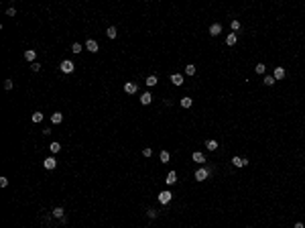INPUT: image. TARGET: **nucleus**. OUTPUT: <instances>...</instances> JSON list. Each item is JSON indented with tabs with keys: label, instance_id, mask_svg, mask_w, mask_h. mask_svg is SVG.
Segmentation results:
<instances>
[{
	"label": "nucleus",
	"instance_id": "nucleus-35",
	"mask_svg": "<svg viewBox=\"0 0 305 228\" xmlns=\"http://www.w3.org/2000/svg\"><path fill=\"white\" fill-rule=\"evenodd\" d=\"M31 67H33V71H39V69H41V65H39V63H37V61H35V63H33V65H31Z\"/></svg>",
	"mask_w": 305,
	"mask_h": 228
},
{
	"label": "nucleus",
	"instance_id": "nucleus-14",
	"mask_svg": "<svg viewBox=\"0 0 305 228\" xmlns=\"http://www.w3.org/2000/svg\"><path fill=\"white\" fill-rule=\"evenodd\" d=\"M165 181H167V185H173V183L177 181V173H175V171H169V175H167V179H165Z\"/></svg>",
	"mask_w": 305,
	"mask_h": 228
},
{
	"label": "nucleus",
	"instance_id": "nucleus-7",
	"mask_svg": "<svg viewBox=\"0 0 305 228\" xmlns=\"http://www.w3.org/2000/svg\"><path fill=\"white\" fill-rule=\"evenodd\" d=\"M55 165H57L55 157H47V159L43 161V167H45V169H49V171H51V169H55Z\"/></svg>",
	"mask_w": 305,
	"mask_h": 228
},
{
	"label": "nucleus",
	"instance_id": "nucleus-29",
	"mask_svg": "<svg viewBox=\"0 0 305 228\" xmlns=\"http://www.w3.org/2000/svg\"><path fill=\"white\" fill-rule=\"evenodd\" d=\"M230 27H232V31H238V29H240V20H236V19H234V20L230 22Z\"/></svg>",
	"mask_w": 305,
	"mask_h": 228
},
{
	"label": "nucleus",
	"instance_id": "nucleus-4",
	"mask_svg": "<svg viewBox=\"0 0 305 228\" xmlns=\"http://www.w3.org/2000/svg\"><path fill=\"white\" fill-rule=\"evenodd\" d=\"M124 92H126V94H136V92H138V86H136L134 81H126V84H124Z\"/></svg>",
	"mask_w": 305,
	"mask_h": 228
},
{
	"label": "nucleus",
	"instance_id": "nucleus-26",
	"mask_svg": "<svg viewBox=\"0 0 305 228\" xmlns=\"http://www.w3.org/2000/svg\"><path fill=\"white\" fill-rule=\"evenodd\" d=\"M159 157H161L163 163H169V153H167V151H161V155H159Z\"/></svg>",
	"mask_w": 305,
	"mask_h": 228
},
{
	"label": "nucleus",
	"instance_id": "nucleus-32",
	"mask_svg": "<svg viewBox=\"0 0 305 228\" xmlns=\"http://www.w3.org/2000/svg\"><path fill=\"white\" fill-rule=\"evenodd\" d=\"M142 155H144V157H151V155H153L151 147H144V149H142Z\"/></svg>",
	"mask_w": 305,
	"mask_h": 228
},
{
	"label": "nucleus",
	"instance_id": "nucleus-2",
	"mask_svg": "<svg viewBox=\"0 0 305 228\" xmlns=\"http://www.w3.org/2000/svg\"><path fill=\"white\" fill-rule=\"evenodd\" d=\"M210 177V169H205V167H199L195 171V181H205Z\"/></svg>",
	"mask_w": 305,
	"mask_h": 228
},
{
	"label": "nucleus",
	"instance_id": "nucleus-1",
	"mask_svg": "<svg viewBox=\"0 0 305 228\" xmlns=\"http://www.w3.org/2000/svg\"><path fill=\"white\" fill-rule=\"evenodd\" d=\"M59 69L63 71V74H73L75 65H73V61H71V59H63V61H61V65H59Z\"/></svg>",
	"mask_w": 305,
	"mask_h": 228
},
{
	"label": "nucleus",
	"instance_id": "nucleus-13",
	"mask_svg": "<svg viewBox=\"0 0 305 228\" xmlns=\"http://www.w3.org/2000/svg\"><path fill=\"white\" fill-rule=\"evenodd\" d=\"M171 81H173L175 86H181V84H183V75L181 74H173V75H171Z\"/></svg>",
	"mask_w": 305,
	"mask_h": 228
},
{
	"label": "nucleus",
	"instance_id": "nucleus-23",
	"mask_svg": "<svg viewBox=\"0 0 305 228\" xmlns=\"http://www.w3.org/2000/svg\"><path fill=\"white\" fill-rule=\"evenodd\" d=\"M41 120H43V112H35L33 114V122H35V124H39Z\"/></svg>",
	"mask_w": 305,
	"mask_h": 228
},
{
	"label": "nucleus",
	"instance_id": "nucleus-8",
	"mask_svg": "<svg viewBox=\"0 0 305 228\" xmlns=\"http://www.w3.org/2000/svg\"><path fill=\"white\" fill-rule=\"evenodd\" d=\"M220 33H222V25H220V22H214V25L210 27V35L212 37H218Z\"/></svg>",
	"mask_w": 305,
	"mask_h": 228
},
{
	"label": "nucleus",
	"instance_id": "nucleus-6",
	"mask_svg": "<svg viewBox=\"0 0 305 228\" xmlns=\"http://www.w3.org/2000/svg\"><path fill=\"white\" fill-rule=\"evenodd\" d=\"M86 49H88V51H92V53H98V41L88 39V41H86Z\"/></svg>",
	"mask_w": 305,
	"mask_h": 228
},
{
	"label": "nucleus",
	"instance_id": "nucleus-19",
	"mask_svg": "<svg viewBox=\"0 0 305 228\" xmlns=\"http://www.w3.org/2000/svg\"><path fill=\"white\" fill-rule=\"evenodd\" d=\"M157 81H159V80H157V75H149V78H147V81H144V84H147V86H151V88H153V86H157Z\"/></svg>",
	"mask_w": 305,
	"mask_h": 228
},
{
	"label": "nucleus",
	"instance_id": "nucleus-11",
	"mask_svg": "<svg viewBox=\"0 0 305 228\" xmlns=\"http://www.w3.org/2000/svg\"><path fill=\"white\" fill-rule=\"evenodd\" d=\"M151 100H153V94H151V92H144V94L141 96V104H144V106L151 104Z\"/></svg>",
	"mask_w": 305,
	"mask_h": 228
},
{
	"label": "nucleus",
	"instance_id": "nucleus-17",
	"mask_svg": "<svg viewBox=\"0 0 305 228\" xmlns=\"http://www.w3.org/2000/svg\"><path fill=\"white\" fill-rule=\"evenodd\" d=\"M63 214H65V210H63V208H55V210H53V218L63 220Z\"/></svg>",
	"mask_w": 305,
	"mask_h": 228
},
{
	"label": "nucleus",
	"instance_id": "nucleus-15",
	"mask_svg": "<svg viewBox=\"0 0 305 228\" xmlns=\"http://www.w3.org/2000/svg\"><path fill=\"white\" fill-rule=\"evenodd\" d=\"M236 41H238L236 33H230V35H228V37H226V43H228L230 47H232V45H236Z\"/></svg>",
	"mask_w": 305,
	"mask_h": 228
},
{
	"label": "nucleus",
	"instance_id": "nucleus-20",
	"mask_svg": "<svg viewBox=\"0 0 305 228\" xmlns=\"http://www.w3.org/2000/svg\"><path fill=\"white\" fill-rule=\"evenodd\" d=\"M191 104H193V100H191V98H187V96H185V98H181V106H183V108H191Z\"/></svg>",
	"mask_w": 305,
	"mask_h": 228
},
{
	"label": "nucleus",
	"instance_id": "nucleus-24",
	"mask_svg": "<svg viewBox=\"0 0 305 228\" xmlns=\"http://www.w3.org/2000/svg\"><path fill=\"white\" fill-rule=\"evenodd\" d=\"M71 51H73V53H81V51H83V47H81L80 43H73V45H71Z\"/></svg>",
	"mask_w": 305,
	"mask_h": 228
},
{
	"label": "nucleus",
	"instance_id": "nucleus-28",
	"mask_svg": "<svg viewBox=\"0 0 305 228\" xmlns=\"http://www.w3.org/2000/svg\"><path fill=\"white\" fill-rule=\"evenodd\" d=\"M218 149V143L216 141H208V151H216Z\"/></svg>",
	"mask_w": 305,
	"mask_h": 228
},
{
	"label": "nucleus",
	"instance_id": "nucleus-22",
	"mask_svg": "<svg viewBox=\"0 0 305 228\" xmlns=\"http://www.w3.org/2000/svg\"><path fill=\"white\" fill-rule=\"evenodd\" d=\"M264 86H273V84H275V81H277V80H275V78H273V75H264Z\"/></svg>",
	"mask_w": 305,
	"mask_h": 228
},
{
	"label": "nucleus",
	"instance_id": "nucleus-27",
	"mask_svg": "<svg viewBox=\"0 0 305 228\" xmlns=\"http://www.w3.org/2000/svg\"><path fill=\"white\" fill-rule=\"evenodd\" d=\"M185 74L193 75V74H195V65H185Z\"/></svg>",
	"mask_w": 305,
	"mask_h": 228
},
{
	"label": "nucleus",
	"instance_id": "nucleus-3",
	"mask_svg": "<svg viewBox=\"0 0 305 228\" xmlns=\"http://www.w3.org/2000/svg\"><path fill=\"white\" fill-rule=\"evenodd\" d=\"M171 198H173V194H171L169 189H165V192H161V194H159V204H163V206H165V204H169V202H171Z\"/></svg>",
	"mask_w": 305,
	"mask_h": 228
},
{
	"label": "nucleus",
	"instance_id": "nucleus-12",
	"mask_svg": "<svg viewBox=\"0 0 305 228\" xmlns=\"http://www.w3.org/2000/svg\"><path fill=\"white\" fill-rule=\"evenodd\" d=\"M273 78H275V80H283V78H285V69H283V67H275Z\"/></svg>",
	"mask_w": 305,
	"mask_h": 228
},
{
	"label": "nucleus",
	"instance_id": "nucleus-5",
	"mask_svg": "<svg viewBox=\"0 0 305 228\" xmlns=\"http://www.w3.org/2000/svg\"><path fill=\"white\" fill-rule=\"evenodd\" d=\"M232 165H234V167H246V165H248V159H244V157H232Z\"/></svg>",
	"mask_w": 305,
	"mask_h": 228
},
{
	"label": "nucleus",
	"instance_id": "nucleus-25",
	"mask_svg": "<svg viewBox=\"0 0 305 228\" xmlns=\"http://www.w3.org/2000/svg\"><path fill=\"white\" fill-rule=\"evenodd\" d=\"M147 214H149V218H153V220H155L157 216H159V212H157L155 208H149V210H147Z\"/></svg>",
	"mask_w": 305,
	"mask_h": 228
},
{
	"label": "nucleus",
	"instance_id": "nucleus-31",
	"mask_svg": "<svg viewBox=\"0 0 305 228\" xmlns=\"http://www.w3.org/2000/svg\"><path fill=\"white\" fill-rule=\"evenodd\" d=\"M12 80H4V90H12Z\"/></svg>",
	"mask_w": 305,
	"mask_h": 228
},
{
	"label": "nucleus",
	"instance_id": "nucleus-21",
	"mask_svg": "<svg viewBox=\"0 0 305 228\" xmlns=\"http://www.w3.org/2000/svg\"><path fill=\"white\" fill-rule=\"evenodd\" d=\"M106 35H108V39H114L116 35H118V31H116V27H108V31H106Z\"/></svg>",
	"mask_w": 305,
	"mask_h": 228
},
{
	"label": "nucleus",
	"instance_id": "nucleus-18",
	"mask_svg": "<svg viewBox=\"0 0 305 228\" xmlns=\"http://www.w3.org/2000/svg\"><path fill=\"white\" fill-rule=\"evenodd\" d=\"M49 149H51V153L55 155V153H59V151H61V145L55 141V143H51V145H49Z\"/></svg>",
	"mask_w": 305,
	"mask_h": 228
},
{
	"label": "nucleus",
	"instance_id": "nucleus-33",
	"mask_svg": "<svg viewBox=\"0 0 305 228\" xmlns=\"http://www.w3.org/2000/svg\"><path fill=\"white\" fill-rule=\"evenodd\" d=\"M8 185V179L6 177H0V188H6Z\"/></svg>",
	"mask_w": 305,
	"mask_h": 228
},
{
	"label": "nucleus",
	"instance_id": "nucleus-16",
	"mask_svg": "<svg viewBox=\"0 0 305 228\" xmlns=\"http://www.w3.org/2000/svg\"><path fill=\"white\" fill-rule=\"evenodd\" d=\"M191 159H193L195 163H205V157H203L202 153H193V155H191Z\"/></svg>",
	"mask_w": 305,
	"mask_h": 228
},
{
	"label": "nucleus",
	"instance_id": "nucleus-36",
	"mask_svg": "<svg viewBox=\"0 0 305 228\" xmlns=\"http://www.w3.org/2000/svg\"><path fill=\"white\" fill-rule=\"evenodd\" d=\"M293 228H305V226H303V222H297V224H295Z\"/></svg>",
	"mask_w": 305,
	"mask_h": 228
},
{
	"label": "nucleus",
	"instance_id": "nucleus-10",
	"mask_svg": "<svg viewBox=\"0 0 305 228\" xmlns=\"http://www.w3.org/2000/svg\"><path fill=\"white\" fill-rule=\"evenodd\" d=\"M51 122H53V124H61V122H63V114H61V112H53V114H51Z\"/></svg>",
	"mask_w": 305,
	"mask_h": 228
},
{
	"label": "nucleus",
	"instance_id": "nucleus-9",
	"mask_svg": "<svg viewBox=\"0 0 305 228\" xmlns=\"http://www.w3.org/2000/svg\"><path fill=\"white\" fill-rule=\"evenodd\" d=\"M25 59H27L29 63H35V59H37V51H33V49H27V51H25Z\"/></svg>",
	"mask_w": 305,
	"mask_h": 228
},
{
	"label": "nucleus",
	"instance_id": "nucleus-30",
	"mask_svg": "<svg viewBox=\"0 0 305 228\" xmlns=\"http://www.w3.org/2000/svg\"><path fill=\"white\" fill-rule=\"evenodd\" d=\"M256 74H264V69H266V65H263V63H256Z\"/></svg>",
	"mask_w": 305,
	"mask_h": 228
},
{
	"label": "nucleus",
	"instance_id": "nucleus-34",
	"mask_svg": "<svg viewBox=\"0 0 305 228\" xmlns=\"http://www.w3.org/2000/svg\"><path fill=\"white\" fill-rule=\"evenodd\" d=\"M6 14H8V16H14V14H16V10H14V8H8Z\"/></svg>",
	"mask_w": 305,
	"mask_h": 228
}]
</instances>
